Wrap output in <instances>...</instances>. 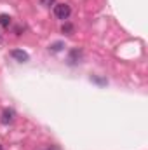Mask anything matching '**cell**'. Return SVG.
<instances>
[{
    "instance_id": "obj_1",
    "label": "cell",
    "mask_w": 148,
    "mask_h": 150,
    "mask_svg": "<svg viewBox=\"0 0 148 150\" xmlns=\"http://www.w3.org/2000/svg\"><path fill=\"white\" fill-rule=\"evenodd\" d=\"M52 12H54V16H56L58 19L66 21V19L70 18V14H72V9H70L68 4H56L54 9H52Z\"/></svg>"
},
{
    "instance_id": "obj_2",
    "label": "cell",
    "mask_w": 148,
    "mask_h": 150,
    "mask_svg": "<svg viewBox=\"0 0 148 150\" xmlns=\"http://www.w3.org/2000/svg\"><path fill=\"white\" fill-rule=\"evenodd\" d=\"M11 56H12L16 61H19V63H26V61L30 59L28 52H25V51H21V49H12V51H11Z\"/></svg>"
},
{
    "instance_id": "obj_3",
    "label": "cell",
    "mask_w": 148,
    "mask_h": 150,
    "mask_svg": "<svg viewBox=\"0 0 148 150\" xmlns=\"http://www.w3.org/2000/svg\"><path fill=\"white\" fill-rule=\"evenodd\" d=\"M14 117H16V113H14V110L12 108H5L4 112H2V124H11L12 120H14Z\"/></svg>"
},
{
    "instance_id": "obj_4",
    "label": "cell",
    "mask_w": 148,
    "mask_h": 150,
    "mask_svg": "<svg viewBox=\"0 0 148 150\" xmlns=\"http://www.w3.org/2000/svg\"><path fill=\"white\" fill-rule=\"evenodd\" d=\"M11 16L9 14H0V26H4V28H9L11 26Z\"/></svg>"
},
{
    "instance_id": "obj_5",
    "label": "cell",
    "mask_w": 148,
    "mask_h": 150,
    "mask_svg": "<svg viewBox=\"0 0 148 150\" xmlns=\"http://www.w3.org/2000/svg\"><path fill=\"white\" fill-rule=\"evenodd\" d=\"M61 30H63V33H66V35H72V33H73V26H72L70 23H65Z\"/></svg>"
},
{
    "instance_id": "obj_6",
    "label": "cell",
    "mask_w": 148,
    "mask_h": 150,
    "mask_svg": "<svg viewBox=\"0 0 148 150\" xmlns=\"http://www.w3.org/2000/svg\"><path fill=\"white\" fill-rule=\"evenodd\" d=\"M61 47H63V44H61V42H56V44H52V45H51V51L58 52V51H61Z\"/></svg>"
},
{
    "instance_id": "obj_7",
    "label": "cell",
    "mask_w": 148,
    "mask_h": 150,
    "mask_svg": "<svg viewBox=\"0 0 148 150\" xmlns=\"http://www.w3.org/2000/svg\"><path fill=\"white\" fill-rule=\"evenodd\" d=\"M51 4H54V0H42V5H45V7H49Z\"/></svg>"
},
{
    "instance_id": "obj_8",
    "label": "cell",
    "mask_w": 148,
    "mask_h": 150,
    "mask_svg": "<svg viewBox=\"0 0 148 150\" xmlns=\"http://www.w3.org/2000/svg\"><path fill=\"white\" fill-rule=\"evenodd\" d=\"M44 150H61L59 147H56V145H51V147H45Z\"/></svg>"
},
{
    "instance_id": "obj_9",
    "label": "cell",
    "mask_w": 148,
    "mask_h": 150,
    "mask_svg": "<svg viewBox=\"0 0 148 150\" xmlns=\"http://www.w3.org/2000/svg\"><path fill=\"white\" fill-rule=\"evenodd\" d=\"M0 150H4V149H2V145H0Z\"/></svg>"
}]
</instances>
